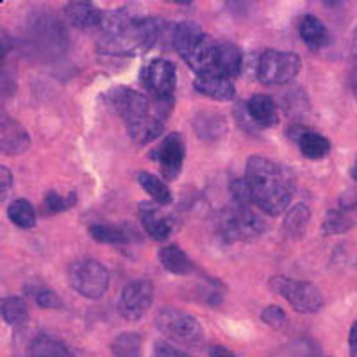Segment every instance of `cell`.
Returning a JSON list of instances; mask_svg holds the SVG:
<instances>
[{
    "label": "cell",
    "instance_id": "obj_1",
    "mask_svg": "<svg viewBox=\"0 0 357 357\" xmlns=\"http://www.w3.org/2000/svg\"><path fill=\"white\" fill-rule=\"evenodd\" d=\"M250 200L268 215H280L289 206L293 190L279 165L261 155H252L245 174Z\"/></svg>",
    "mask_w": 357,
    "mask_h": 357
},
{
    "label": "cell",
    "instance_id": "obj_2",
    "mask_svg": "<svg viewBox=\"0 0 357 357\" xmlns=\"http://www.w3.org/2000/svg\"><path fill=\"white\" fill-rule=\"evenodd\" d=\"M109 100L126 122L130 138L139 145L154 142L165 129L167 114L161 113L158 107L152 113L149 98L136 89L118 86L109 93Z\"/></svg>",
    "mask_w": 357,
    "mask_h": 357
},
{
    "label": "cell",
    "instance_id": "obj_3",
    "mask_svg": "<svg viewBox=\"0 0 357 357\" xmlns=\"http://www.w3.org/2000/svg\"><path fill=\"white\" fill-rule=\"evenodd\" d=\"M172 43L197 75L216 73L218 41L213 40L193 22H183L172 31Z\"/></svg>",
    "mask_w": 357,
    "mask_h": 357
},
{
    "label": "cell",
    "instance_id": "obj_4",
    "mask_svg": "<svg viewBox=\"0 0 357 357\" xmlns=\"http://www.w3.org/2000/svg\"><path fill=\"white\" fill-rule=\"evenodd\" d=\"M155 327L168 340L186 349H200L204 343V329L200 321L175 307L161 309L155 317Z\"/></svg>",
    "mask_w": 357,
    "mask_h": 357
},
{
    "label": "cell",
    "instance_id": "obj_5",
    "mask_svg": "<svg viewBox=\"0 0 357 357\" xmlns=\"http://www.w3.org/2000/svg\"><path fill=\"white\" fill-rule=\"evenodd\" d=\"M218 231L227 241H245L257 238L266 231L263 220L252 213L247 206L236 204L218 215Z\"/></svg>",
    "mask_w": 357,
    "mask_h": 357
},
{
    "label": "cell",
    "instance_id": "obj_6",
    "mask_svg": "<svg viewBox=\"0 0 357 357\" xmlns=\"http://www.w3.org/2000/svg\"><path fill=\"white\" fill-rule=\"evenodd\" d=\"M68 282L79 295L97 301L109 288V272L95 259L73 261L68 268Z\"/></svg>",
    "mask_w": 357,
    "mask_h": 357
},
{
    "label": "cell",
    "instance_id": "obj_7",
    "mask_svg": "<svg viewBox=\"0 0 357 357\" xmlns=\"http://www.w3.org/2000/svg\"><path fill=\"white\" fill-rule=\"evenodd\" d=\"M142 81L154 97L155 107L168 113L177 88V70L174 63L168 59H154L143 70Z\"/></svg>",
    "mask_w": 357,
    "mask_h": 357
},
{
    "label": "cell",
    "instance_id": "obj_8",
    "mask_svg": "<svg viewBox=\"0 0 357 357\" xmlns=\"http://www.w3.org/2000/svg\"><path fill=\"white\" fill-rule=\"evenodd\" d=\"M270 289L277 295L284 296L293 309L298 312H317L324 305V295L311 282L288 279V277H272Z\"/></svg>",
    "mask_w": 357,
    "mask_h": 357
},
{
    "label": "cell",
    "instance_id": "obj_9",
    "mask_svg": "<svg viewBox=\"0 0 357 357\" xmlns=\"http://www.w3.org/2000/svg\"><path fill=\"white\" fill-rule=\"evenodd\" d=\"M301 57L293 52L266 50L257 65V79L264 86L288 84L301 72Z\"/></svg>",
    "mask_w": 357,
    "mask_h": 357
},
{
    "label": "cell",
    "instance_id": "obj_10",
    "mask_svg": "<svg viewBox=\"0 0 357 357\" xmlns=\"http://www.w3.org/2000/svg\"><path fill=\"white\" fill-rule=\"evenodd\" d=\"M154 301V286L151 280H132L122 289L118 296V312L129 321H138L145 317Z\"/></svg>",
    "mask_w": 357,
    "mask_h": 357
},
{
    "label": "cell",
    "instance_id": "obj_11",
    "mask_svg": "<svg viewBox=\"0 0 357 357\" xmlns=\"http://www.w3.org/2000/svg\"><path fill=\"white\" fill-rule=\"evenodd\" d=\"M184 154H186V146H184L183 134L172 132L168 134L165 142L155 149L154 155L159 161L162 175L168 181H175L181 175L184 162Z\"/></svg>",
    "mask_w": 357,
    "mask_h": 357
},
{
    "label": "cell",
    "instance_id": "obj_12",
    "mask_svg": "<svg viewBox=\"0 0 357 357\" xmlns=\"http://www.w3.org/2000/svg\"><path fill=\"white\" fill-rule=\"evenodd\" d=\"M63 11H65L66 20L82 33H98L106 17V11H102L89 2H70Z\"/></svg>",
    "mask_w": 357,
    "mask_h": 357
},
{
    "label": "cell",
    "instance_id": "obj_13",
    "mask_svg": "<svg viewBox=\"0 0 357 357\" xmlns=\"http://www.w3.org/2000/svg\"><path fill=\"white\" fill-rule=\"evenodd\" d=\"M139 220L146 234L158 241L168 240V236L174 232V220L159 209V204L143 202L139 206Z\"/></svg>",
    "mask_w": 357,
    "mask_h": 357
},
{
    "label": "cell",
    "instance_id": "obj_14",
    "mask_svg": "<svg viewBox=\"0 0 357 357\" xmlns=\"http://www.w3.org/2000/svg\"><path fill=\"white\" fill-rule=\"evenodd\" d=\"M193 86H195L199 93L206 95L209 98H215V100L227 102L232 100L236 95V88L231 79L225 77V75H220V73L197 75Z\"/></svg>",
    "mask_w": 357,
    "mask_h": 357
},
{
    "label": "cell",
    "instance_id": "obj_15",
    "mask_svg": "<svg viewBox=\"0 0 357 357\" xmlns=\"http://www.w3.org/2000/svg\"><path fill=\"white\" fill-rule=\"evenodd\" d=\"M0 142H2V152L9 155H17L27 151L29 134L24 127L13 118L2 116V132H0Z\"/></svg>",
    "mask_w": 357,
    "mask_h": 357
},
{
    "label": "cell",
    "instance_id": "obj_16",
    "mask_svg": "<svg viewBox=\"0 0 357 357\" xmlns=\"http://www.w3.org/2000/svg\"><path fill=\"white\" fill-rule=\"evenodd\" d=\"M247 113L252 122L259 127H272L279 122V113H277L275 102L268 95H254L247 102Z\"/></svg>",
    "mask_w": 357,
    "mask_h": 357
},
{
    "label": "cell",
    "instance_id": "obj_17",
    "mask_svg": "<svg viewBox=\"0 0 357 357\" xmlns=\"http://www.w3.org/2000/svg\"><path fill=\"white\" fill-rule=\"evenodd\" d=\"M27 357H77L65 341L50 334H40L29 345Z\"/></svg>",
    "mask_w": 357,
    "mask_h": 357
},
{
    "label": "cell",
    "instance_id": "obj_18",
    "mask_svg": "<svg viewBox=\"0 0 357 357\" xmlns=\"http://www.w3.org/2000/svg\"><path fill=\"white\" fill-rule=\"evenodd\" d=\"M298 33H301L302 41L311 50H320L329 41V29H327V25L320 18L314 17V15H305L302 18Z\"/></svg>",
    "mask_w": 357,
    "mask_h": 357
},
{
    "label": "cell",
    "instance_id": "obj_19",
    "mask_svg": "<svg viewBox=\"0 0 357 357\" xmlns=\"http://www.w3.org/2000/svg\"><path fill=\"white\" fill-rule=\"evenodd\" d=\"M243 66V56L241 50L234 43H218V56H216V73L232 79L240 75Z\"/></svg>",
    "mask_w": 357,
    "mask_h": 357
},
{
    "label": "cell",
    "instance_id": "obj_20",
    "mask_svg": "<svg viewBox=\"0 0 357 357\" xmlns=\"http://www.w3.org/2000/svg\"><path fill=\"white\" fill-rule=\"evenodd\" d=\"M159 261L162 268L174 275H190L193 272V263L186 256V252L177 245H165L159 250Z\"/></svg>",
    "mask_w": 357,
    "mask_h": 357
},
{
    "label": "cell",
    "instance_id": "obj_21",
    "mask_svg": "<svg viewBox=\"0 0 357 357\" xmlns=\"http://www.w3.org/2000/svg\"><path fill=\"white\" fill-rule=\"evenodd\" d=\"M296 143L304 158L307 159H321L331 151L329 139L314 130H301V134L296 136Z\"/></svg>",
    "mask_w": 357,
    "mask_h": 357
},
{
    "label": "cell",
    "instance_id": "obj_22",
    "mask_svg": "<svg viewBox=\"0 0 357 357\" xmlns=\"http://www.w3.org/2000/svg\"><path fill=\"white\" fill-rule=\"evenodd\" d=\"M136 178H138V183L143 188V191L149 193L154 199L155 204H159V206H168L172 202V191L168 190V186L162 183L161 178L149 174V172H139Z\"/></svg>",
    "mask_w": 357,
    "mask_h": 357
},
{
    "label": "cell",
    "instance_id": "obj_23",
    "mask_svg": "<svg viewBox=\"0 0 357 357\" xmlns=\"http://www.w3.org/2000/svg\"><path fill=\"white\" fill-rule=\"evenodd\" d=\"M114 357H143V337L138 333L118 334L111 343Z\"/></svg>",
    "mask_w": 357,
    "mask_h": 357
},
{
    "label": "cell",
    "instance_id": "obj_24",
    "mask_svg": "<svg viewBox=\"0 0 357 357\" xmlns=\"http://www.w3.org/2000/svg\"><path fill=\"white\" fill-rule=\"evenodd\" d=\"M8 218L20 229H33L36 225V211L25 199H17L9 204Z\"/></svg>",
    "mask_w": 357,
    "mask_h": 357
},
{
    "label": "cell",
    "instance_id": "obj_25",
    "mask_svg": "<svg viewBox=\"0 0 357 357\" xmlns=\"http://www.w3.org/2000/svg\"><path fill=\"white\" fill-rule=\"evenodd\" d=\"M0 309H2V320L13 327L25 324L29 318L27 304L22 301L20 296H6Z\"/></svg>",
    "mask_w": 357,
    "mask_h": 357
},
{
    "label": "cell",
    "instance_id": "obj_26",
    "mask_svg": "<svg viewBox=\"0 0 357 357\" xmlns=\"http://www.w3.org/2000/svg\"><path fill=\"white\" fill-rule=\"evenodd\" d=\"M25 295L34 301V304L43 309H57L61 307V298L54 289L47 288L43 284H27L25 286Z\"/></svg>",
    "mask_w": 357,
    "mask_h": 357
},
{
    "label": "cell",
    "instance_id": "obj_27",
    "mask_svg": "<svg viewBox=\"0 0 357 357\" xmlns=\"http://www.w3.org/2000/svg\"><path fill=\"white\" fill-rule=\"evenodd\" d=\"M89 236L102 245H123L127 243V234L123 229L113 225H91Z\"/></svg>",
    "mask_w": 357,
    "mask_h": 357
},
{
    "label": "cell",
    "instance_id": "obj_28",
    "mask_svg": "<svg viewBox=\"0 0 357 357\" xmlns=\"http://www.w3.org/2000/svg\"><path fill=\"white\" fill-rule=\"evenodd\" d=\"M309 218H311V213L305 206L298 204L291 209L288 216H286V222H284V227L286 231L289 232L291 236H301L304 232L305 225L309 223Z\"/></svg>",
    "mask_w": 357,
    "mask_h": 357
},
{
    "label": "cell",
    "instance_id": "obj_29",
    "mask_svg": "<svg viewBox=\"0 0 357 357\" xmlns=\"http://www.w3.org/2000/svg\"><path fill=\"white\" fill-rule=\"evenodd\" d=\"M352 227V220L341 211H329L324 220V225H321V231L325 234H341V232H347Z\"/></svg>",
    "mask_w": 357,
    "mask_h": 357
},
{
    "label": "cell",
    "instance_id": "obj_30",
    "mask_svg": "<svg viewBox=\"0 0 357 357\" xmlns=\"http://www.w3.org/2000/svg\"><path fill=\"white\" fill-rule=\"evenodd\" d=\"M73 202H75V193H72L70 197H61L57 195L56 191H50L47 199H45L43 207L47 213H61L68 209L70 206H73Z\"/></svg>",
    "mask_w": 357,
    "mask_h": 357
},
{
    "label": "cell",
    "instance_id": "obj_31",
    "mask_svg": "<svg viewBox=\"0 0 357 357\" xmlns=\"http://www.w3.org/2000/svg\"><path fill=\"white\" fill-rule=\"evenodd\" d=\"M261 320L270 325V327H273V329H282L286 325V312L279 305H268L261 312Z\"/></svg>",
    "mask_w": 357,
    "mask_h": 357
},
{
    "label": "cell",
    "instance_id": "obj_32",
    "mask_svg": "<svg viewBox=\"0 0 357 357\" xmlns=\"http://www.w3.org/2000/svg\"><path fill=\"white\" fill-rule=\"evenodd\" d=\"M155 357H193L188 352H184L183 349H177L172 343H167V341H158L154 347Z\"/></svg>",
    "mask_w": 357,
    "mask_h": 357
},
{
    "label": "cell",
    "instance_id": "obj_33",
    "mask_svg": "<svg viewBox=\"0 0 357 357\" xmlns=\"http://www.w3.org/2000/svg\"><path fill=\"white\" fill-rule=\"evenodd\" d=\"M0 190H2V200H6V195H8L9 191H11L13 186V177H11V170L6 167L0 168Z\"/></svg>",
    "mask_w": 357,
    "mask_h": 357
},
{
    "label": "cell",
    "instance_id": "obj_34",
    "mask_svg": "<svg viewBox=\"0 0 357 357\" xmlns=\"http://www.w3.org/2000/svg\"><path fill=\"white\" fill-rule=\"evenodd\" d=\"M340 206L343 207L345 211H350V209H354V207H357V193H356V191H349L347 195L341 197Z\"/></svg>",
    "mask_w": 357,
    "mask_h": 357
},
{
    "label": "cell",
    "instance_id": "obj_35",
    "mask_svg": "<svg viewBox=\"0 0 357 357\" xmlns=\"http://www.w3.org/2000/svg\"><path fill=\"white\" fill-rule=\"evenodd\" d=\"M349 352L350 357H357V321H354L349 333Z\"/></svg>",
    "mask_w": 357,
    "mask_h": 357
},
{
    "label": "cell",
    "instance_id": "obj_36",
    "mask_svg": "<svg viewBox=\"0 0 357 357\" xmlns=\"http://www.w3.org/2000/svg\"><path fill=\"white\" fill-rule=\"evenodd\" d=\"M209 354H211V357H238L236 354H232L231 350H227L225 347H220V345L211 347Z\"/></svg>",
    "mask_w": 357,
    "mask_h": 357
},
{
    "label": "cell",
    "instance_id": "obj_37",
    "mask_svg": "<svg viewBox=\"0 0 357 357\" xmlns=\"http://www.w3.org/2000/svg\"><path fill=\"white\" fill-rule=\"evenodd\" d=\"M350 89H352L354 97L357 98V70H354L352 75H350Z\"/></svg>",
    "mask_w": 357,
    "mask_h": 357
},
{
    "label": "cell",
    "instance_id": "obj_38",
    "mask_svg": "<svg viewBox=\"0 0 357 357\" xmlns=\"http://www.w3.org/2000/svg\"><path fill=\"white\" fill-rule=\"evenodd\" d=\"M352 52H354V56H356V59H357V29H356V33H354V40H352Z\"/></svg>",
    "mask_w": 357,
    "mask_h": 357
},
{
    "label": "cell",
    "instance_id": "obj_39",
    "mask_svg": "<svg viewBox=\"0 0 357 357\" xmlns=\"http://www.w3.org/2000/svg\"><path fill=\"white\" fill-rule=\"evenodd\" d=\"M352 177H354V181L357 183V159H356V162H354V167H352Z\"/></svg>",
    "mask_w": 357,
    "mask_h": 357
}]
</instances>
